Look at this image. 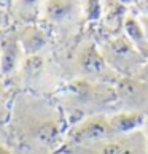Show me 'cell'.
<instances>
[{"mask_svg":"<svg viewBox=\"0 0 148 154\" xmlns=\"http://www.w3.org/2000/svg\"><path fill=\"white\" fill-rule=\"evenodd\" d=\"M67 122L53 97L18 91L13 95L5 137L13 154H56L64 146Z\"/></svg>","mask_w":148,"mask_h":154,"instance_id":"1","label":"cell"},{"mask_svg":"<svg viewBox=\"0 0 148 154\" xmlns=\"http://www.w3.org/2000/svg\"><path fill=\"white\" fill-rule=\"evenodd\" d=\"M67 125L94 115H112L118 111L115 84L97 83L86 78H72L62 83L53 95Z\"/></svg>","mask_w":148,"mask_h":154,"instance_id":"2","label":"cell"},{"mask_svg":"<svg viewBox=\"0 0 148 154\" xmlns=\"http://www.w3.org/2000/svg\"><path fill=\"white\" fill-rule=\"evenodd\" d=\"M64 83L59 62L53 59V56L48 53L26 56L24 62L16 75L11 89L14 92L26 91L37 95L53 97L59 91Z\"/></svg>","mask_w":148,"mask_h":154,"instance_id":"3","label":"cell"},{"mask_svg":"<svg viewBox=\"0 0 148 154\" xmlns=\"http://www.w3.org/2000/svg\"><path fill=\"white\" fill-rule=\"evenodd\" d=\"M62 75L65 81V73L70 72L73 75L72 78H86L91 81L97 83H107V84H115L119 75L113 68L107 64L105 57L102 56L100 49L94 42H84L75 49L69 62L61 65Z\"/></svg>","mask_w":148,"mask_h":154,"instance_id":"4","label":"cell"},{"mask_svg":"<svg viewBox=\"0 0 148 154\" xmlns=\"http://www.w3.org/2000/svg\"><path fill=\"white\" fill-rule=\"evenodd\" d=\"M64 154H148V138L143 129L124 135H115L91 145L64 146Z\"/></svg>","mask_w":148,"mask_h":154,"instance_id":"5","label":"cell"},{"mask_svg":"<svg viewBox=\"0 0 148 154\" xmlns=\"http://www.w3.org/2000/svg\"><path fill=\"white\" fill-rule=\"evenodd\" d=\"M115 135L116 134L110 124L109 115H94V116L83 118L81 121H78L67 127L64 146L91 145V143H97V141L107 140Z\"/></svg>","mask_w":148,"mask_h":154,"instance_id":"6","label":"cell"},{"mask_svg":"<svg viewBox=\"0 0 148 154\" xmlns=\"http://www.w3.org/2000/svg\"><path fill=\"white\" fill-rule=\"evenodd\" d=\"M84 18L81 0H45L40 21L46 27L58 32L69 30Z\"/></svg>","mask_w":148,"mask_h":154,"instance_id":"7","label":"cell"},{"mask_svg":"<svg viewBox=\"0 0 148 154\" xmlns=\"http://www.w3.org/2000/svg\"><path fill=\"white\" fill-rule=\"evenodd\" d=\"M100 53L105 57L107 64H109L113 70H115L119 76L121 73L128 75L129 70H135L146 60L137 49L132 46V43L126 38V35H119L116 38H112L109 42L102 45Z\"/></svg>","mask_w":148,"mask_h":154,"instance_id":"8","label":"cell"},{"mask_svg":"<svg viewBox=\"0 0 148 154\" xmlns=\"http://www.w3.org/2000/svg\"><path fill=\"white\" fill-rule=\"evenodd\" d=\"M118 110H129L148 116V83L132 76H119L115 83Z\"/></svg>","mask_w":148,"mask_h":154,"instance_id":"9","label":"cell"},{"mask_svg":"<svg viewBox=\"0 0 148 154\" xmlns=\"http://www.w3.org/2000/svg\"><path fill=\"white\" fill-rule=\"evenodd\" d=\"M26 54L18 40L14 27L5 30L0 35V78L11 88L18 75Z\"/></svg>","mask_w":148,"mask_h":154,"instance_id":"10","label":"cell"},{"mask_svg":"<svg viewBox=\"0 0 148 154\" xmlns=\"http://www.w3.org/2000/svg\"><path fill=\"white\" fill-rule=\"evenodd\" d=\"M14 30L26 56L48 53L51 38L46 27H42L37 22H32V24H22L14 27Z\"/></svg>","mask_w":148,"mask_h":154,"instance_id":"11","label":"cell"},{"mask_svg":"<svg viewBox=\"0 0 148 154\" xmlns=\"http://www.w3.org/2000/svg\"><path fill=\"white\" fill-rule=\"evenodd\" d=\"M109 118H110V124L113 130H115V134L124 135V134H131V132H135V130L143 129L148 116L142 115V113L129 111V110H118L109 115Z\"/></svg>","mask_w":148,"mask_h":154,"instance_id":"12","label":"cell"},{"mask_svg":"<svg viewBox=\"0 0 148 154\" xmlns=\"http://www.w3.org/2000/svg\"><path fill=\"white\" fill-rule=\"evenodd\" d=\"M43 2L45 0H13L10 10L11 19H14L19 26L38 22Z\"/></svg>","mask_w":148,"mask_h":154,"instance_id":"13","label":"cell"},{"mask_svg":"<svg viewBox=\"0 0 148 154\" xmlns=\"http://www.w3.org/2000/svg\"><path fill=\"white\" fill-rule=\"evenodd\" d=\"M123 29L126 38L132 43V46L143 56L145 59H148V38L143 32L139 18L135 14H126L123 21Z\"/></svg>","mask_w":148,"mask_h":154,"instance_id":"14","label":"cell"},{"mask_svg":"<svg viewBox=\"0 0 148 154\" xmlns=\"http://www.w3.org/2000/svg\"><path fill=\"white\" fill-rule=\"evenodd\" d=\"M13 95L14 91L0 78V127H5V124H7Z\"/></svg>","mask_w":148,"mask_h":154,"instance_id":"15","label":"cell"},{"mask_svg":"<svg viewBox=\"0 0 148 154\" xmlns=\"http://www.w3.org/2000/svg\"><path fill=\"white\" fill-rule=\"evenodd\" d=\"M83 14L88 21H97L102 14V0H81Z\"/></svg>","mask_w":148,"mask_h":154,"instance_id":"16","label":"cell"},{"mask_svg":"<svg viewBox=\"0 0 148 154\" xmlns=\"http://www.w3.org/2000/svg\"><path fill=\"white\" fill-rule=\"evenodd\" d=\"M0 154H13L7 143V137H5V127H0Z\"/></svg>","mask_w":148,"mask_h":154,"instance_id":"17","label":"cell"},{"mask_svg":"<svg viewBox=\"0 0 148 154\" xmlns=\"http://www.w3.org/2000/svg\"><path fill=\"white\" fill-rule=\"evenodd\" d=\"M10 18H11V16H10L8 11L0 7V35L5 32V27L8 26V19H10Z\"/></svg>","mask_w":148,"mask_h":154,"instance_id":"18","label":"cell"},{"mask_svg":"<svg viewBox=\"0 0 148 154\" xmlns=\"http://www.w3.org/2000/svg\"><path fill=\"white\" fill-rule=\"evenodd\" d=\"M135 8H137L139 14L148 16V0H137L135 2Z\"/></svg>","mask_w":148,"mask_h":154,"instance_id":"19","label":"cell"},{"mask_svg":"<svg viewBox=\"0 0 148 154\" xmlns=\"http://www.w3.org/2000/svg\"><path fill=\"white\" fill-rule=\"evenodd\" d=\"M137 18H139L140 24H142V27H143L145 35H146V38H148V16H145V14H139Z\"/></svg>","mask_w":148,"mask_h":154,"instance_id":"20","label":"cell"},{"mask_svg":"<svg viewBox=\"0 0 148 154\" xmlns=\"http://www.w3.org/2000/svg\"><path fill=\"white\" fill-rule=\"evenodd\" d=\"M11 5H13V0H0V7H2L3 10H7L8 13L11 10Z\"/></svg>","mask_w":148,"mask_h":154,"instance_id":"21","label":"cell"},{"mask_svg":"<svg viewBox=\"0 0 148 154\" xmlns=\"http://www.w3.org/2000/svg\"><path fill=\"white\" fill-rule=\"evenodd\" d=\"M115 2H118L119 5H123V7H126V5H135L137 0H115Z\"/></svg>","mask_w":148,"mask_h":154,"instance_id":"22","label":"cell"},{"mask_svg":"<svg viewBox=\"0 0 148 154\" xmlns=\"http://www.w3.org/2000/svg\"><path fill=\"white\" fill-rule=\"evenodd\" d=\"M143 132H145L146 138H148V118H146V122H145V125H143Z\"/></svg>","mask_w":148,"mask_h":154,"instance_id":"23","label":"cell"},{"mask_svg":"<svg viewBox=\"0 0 148 154\" xmlns=\"http://www.w3.org/2000/svg\"><path fill=\"white\" fill-rule=\"evenodd\" d=\"M56 154H64V152H56Z\"/></svg>","mask_w":148,"mask_h":154,"instance_id":"24","label":"cell"}]
</instances>
